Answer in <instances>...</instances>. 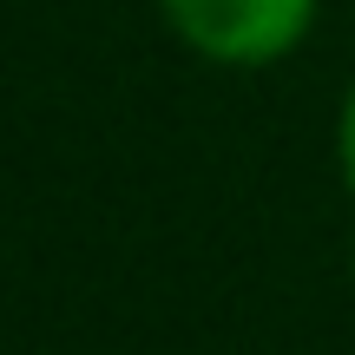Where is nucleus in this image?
I'll return each mask as SVG.
<instances>
[{
  "label": "nucleus",
  "instance_id": "obj_1",
  "mask_svg": "<svg viewBox=\"0 0 355 355\" xmlns=\"http://www.w3.org/2000/svg\"><path fill=\"white\" fill-rule=\"evenodd\" d=\"M158 20L211 66H277L316 26V0H158Z\"/></svg>",
  "mask_w": 355,
  "mask_h": 355
},
{
  "label": "nucleus",
  "instance_id": "obj_2",
  "mask_svg": "<svg viewBox=\"0 0 355 355\" xmlns=\"http://www.w3.org/2000/svg\"><path fill=\"white\" fill-rule=\"evenodd\" d=\"M336 165H343L349 191H355V79H349V92H343V112H336Z\"/></svg>",
  "mask_w": 355,
  "mask_h": 355
},
{
  "label": "nucleus",
  "instance_id": "obj_3",
  "mask_svg": "<svg viewBox=\"0 0 355 355\" xmlns=\"http://www.w3.org/2000/svg\"><path fill=\"white\" fill-rule=\"evenodd\" d=\"M349 263H355V243H349Z\"/></svg>",
  "mask_w": 355,
  "mask_h": 355
}]
</instances>
